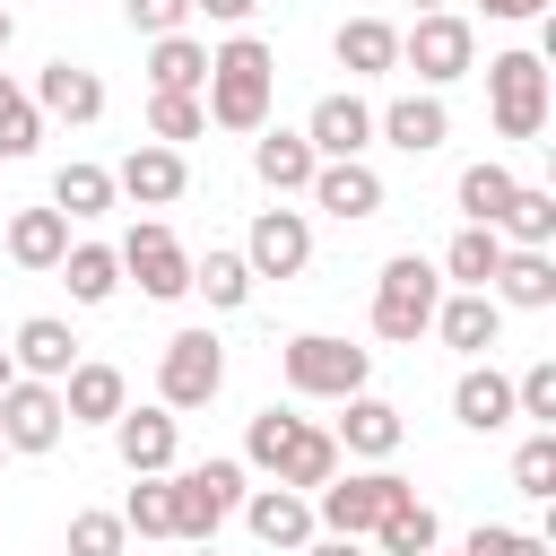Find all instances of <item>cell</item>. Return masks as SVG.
<instances>
[{"instance_id":"obj_47","label":"cell","mask_w":556,"mask_h":556,"mask_svg":"<svg viewBox=\"0 0 556 556\" xmlns=\"http://www.w3.org/2000/svg\"><path fill=\"white\" fill-rule=\"evenodd\" d=\"M486 17H504V26H521V17H547V0H478Z\"/></svg>"},{"instance_id":"obj_12","label":"cell","mask_w":556,"mask_h":556,"mask_svg":"<svg viewBox=\"0 0 556 556\" xmlns=\"http://www.w3.org/2000/svg\"><path fill=\"white\" fill-rule=\"evenodd\" d=\"M174 443H182V417L174 408H122L113 417V452L130 478H165L174 469Z\"/></svg>"},{"instance_id":"obj_37","label":"cell","mask_w":556,"mask_h":556,"mask_svg":"<svg viewBox=\"0 0 556 556\" xmlns=\"http://www.w3.org/2000/svg\"><path fill=\"white\" fill-rule=\"evenodd\" d=\"M191 287H200L217 313L252 304V269H243V252H208V261H191Z\"/></svg>"},{"instance_id":"obj_32","label":"cell","mask_w":556,"mask_h":556,"mask_svg":"<svg viewBox=\"0 0 556 556\" xmlns=\"http://www.w3.org/2000/svg\"><path fill=\"white\" fill-rule=\"evenodd\" d=\"M61 287H70V304H104V295L122 287L113 243H70V252H61Z\"/></svg>"},{"instance_id":"obj_20","label":"cell","mask_w":556,"mask_h":556,"mask_svg":"<svg viewBox=\"0 0 556 556\" xmlns=\"http://www.w3.org/2000/svg\"><path fill=\"white\" fill-rule=\"evenodd\" d=\"M374 130H382L400 156H426V148H443V139H452V113H443V96H400V104H382V113H374Z\"/></svg>"},{"instance_id":"obj_42","label":"cell","mask_w":556,"mask_h":556,"mask_svg":"<svg viewBox=\"0 0 556 556\" xmlns=\"http://www.w3.org/2000/svg\"><path fill=\"white\" fill-rule=\"evenodd\" d=\"M513 486H521L530 504H547V495H556V434H530V443L513 452Z\"/></svg>"},{"instance_id":"obj_8","label":"cell","mask_w":556,"mask_h":556,"mask_svg":"<svg viewBox=\"0 0 556 556\" xmlns=\"http://www.w3.org/2000/svg\"><path fill=\"white\" fill-rule=\"evenodd\" d=\"M400 61H408L426 87H452V78H469V70H478V35H469V17H460V9H426V17L400 35Z\"/></svg>"},{"instance_id":"obj_24","label":"cell","mask_w":556,"mask_h":556,"mask_svg":"<svg viewBox=\"0 0 556 556\" xmlns=\"http://www.w3.org/2000/svg\"><path fill=\"white\" fill-rule=\"evenodd\" d=\"M452 417H460L469 434H504V426H513V374L469 365V374L452 382Z\"/></svg>"},{"instance_id":"obj_27","label":"cell","mask_w":556,"mask_h":556,"mask_svg":"<svg viewBox=\"0 0 556 556\" xmlns=\"http://www.w3.org/2000/svg\"><path fill=\"white\" fill-rule=\"evenodd\" d=\"M61 252H70V217L61 208H17L9 217V261L17 269H61Z\"/></svg>"},{"instance_id":"obj_38","label":"cell","mask_w":556,"mask_h":556,"mask_svg":"<svg viewBox=\"0 0 556 556\" xmlns=\"http://www.w3.org/2000/svg\"><path fill=\"white\" fill-rule=\"evenodd\" d=\"M122 530H139V539H174V486H165V478H139V486L122 495Z\"/></svg>"},{"instance_id":"obj_41","label":"cell","mask_w":556,"mask_h":556,"mask_svg":"<svg viewBox=\"0 0 556 556\" xmlns=\"http://www.w3.org/2000/svg\"><path fill=\"white\" fill-rule=\"evenodd\" d=\"M148 130H156V148H174V139H200L208 113H200V96H148Z\"/></svg>"},{"instance_id":"obj_45","label":"cell","mask_w":556,"mask_h":556,"mask_svg":"<svg viewBox=\"0 0 556 556\" xmlns=\"http://www.w3.org/2000/svg\"><path fill=\"white\" fill-rule=\"evenodd\" d=\"M182 17H191V0H130V26L156 43V35H182Z\"/></svg>"},{"instance_id":"obj_5","label":"cell","mask_w":556,"mask_h":556,"mask_svg":"<svg viewBox=\"0 0 556 556\" xmlns=\"http://www.w3.org/2000/svg\"><path fill=\"white\" fill-rule=\"evenodd\" d=\"M417 486L400 478V469H348V478H330V486H313V521L330 530V539H374V521L391 513V504H408Z\"/></svg>"},{"instance_id":"obj_29","label":"cell","mask_w":556,"mask_h":556,"mask_svg":"<svg viewBox=\"0 0 556 556\" xmlns=\"http://www.w3.org/2000/svg\"><path fill=\"white\" fill-rule=\"evenodd\" d=\"M278 486H295V495H313V486H330L339 478V443L321 434V426H295V443L278 452V469H269Z\"/></svg>"},{"instance_id":"obj_28","label":"cell","mask_w":556,"mask_h":556,"mask_svg":"<svg viewBox=\"0 0 556 556\" xmlns=\"http://www.w3.org/2000/svg\"><path fill=\"white\" fill-rule=\"evenodd\" d=\"M313 165H321V156L304 148V130H261V139H252V174H261L269 191H304Z\"/></svg>"},{"instance_id":"obj_22","label":"cell","mask_w":556,"mask_h":556,"mask_svg":"<svg viewBox=\"0 0 556 556\" xmlns=\"http://www.w3.org/2000/svg\"><path fill=\"white\" fill-rule=\"evenodd\" d=\"M434 330H443V348H460V356H486V348L504 339V304L460 287V295H443V304H434Z\"/></svg>"},{"instance_id":"obj_44","label":"cell","mask_w":556,"mask_h":556,"mask_svg":"<svg viewBox=\"0 0 556 556\" xmlns=\"http://www.w3.org/2000/svg\"><path fill=\"white\" fill-rule=\"evenodd\" d=\"M460 556H547V539H539V530H486V521H478Z\"/></svg>"},{"instance_id":"obj_33","label":"cell","mask_w":556,"mask_h":556,"mask_svg":"<svg viewBox=\"0 0 556 556\" xmlns=\"http://www.w3.org/2000/svg\"><path fill=\"white\" fill-rule=\"evenodd\" d=\"M495 261H504V235H495V226H460V235H452V252H443V278H460L469 295H486Z\"/></svg>"},{"instance_id":"obj_19","label":"cell","mask_w":556,"mask_h":556,"mask_svg":"<svg viewBox=\"0 0 556 556\" xmlns=\"http://www.w3.org/2000/svg\"><path fill=\"white\" fill-rule=\"evenodd\" d=\"M348 417H339V452H365V460H391L400 443H408V426H400V408L391 400H374V391H356V400H339Z\"/></svg>"},{"instance_id":"obj_39","label":"cell","mask_w":556,"mask_h":556,"mask_svg":"<svg viewBox=\"0 0 556 556\" xmlns=\"http://www.w3.org/2000/svg\"><path fill=\"white\" fill-rule=\"evenodd\" d=\"M513 417H530L539 434L556 426V356H539V365H521V382H513Z\"/></svg>"},{"instance_id":"obj_1","label":"cell","mask_w":556,"mask_h":556,"mask_svg":"<svg viewBox=\"0 0 556 556\" xmlns=\"http://www.w3.org/2000/svg\"><path fill=\"white\" fill-rule=\"evenodd\" d=\"M269 87H278V61L261 35H226L208 52V122L217 130H269Z\"/></svg>"},{"instance_id":"obj_49","label":"cell","mask_w":556,"mask_h":556,"mask_svg":"<svg viewBox=\"0 0 556 556\" xmlns=\"http://www.w3.org/2000/svg\"><path fill=\"white\" fill-rule=\"evenodd\" d=\"M9 382H17V365H9V348H0V391H9Z\"/></svg>"},{"instance_id":"obj_36","label":"cell","mask_w":556,"mask_h":556,"mask_svg":"<svg viewBox=\"0 0 556 556\" xmlns=\"http://www.w3.org/2000/svg\"><path fill=\"white\" fill-rule=\"evenodd\" d=\"M513 191H521V182H513L504 165H469V174H460V217H469V226H495V217L513 208Z\"/></svg>"},{"instance_id":"obj_31","label":"cell","mask_w":556,"mask_h":556,"mask_svg":"<svg viewBox=\"0 0 556 556\" xmlns=\"http://www.w3.org/2000/svg\"><path fill=\"white\" fill-rule=\"evenodd\" d=\"M495 235H504L513 252H547V235H556V191L521 182V191H513V208L495 217Z\"/></svg>"},{"instance_id":"obj_4","label":"cell","mask_w":556,"mask_h":556,"mask_svg":"<svg viewBox=\"0 0 556 556\" xmlns=\"http://www.w3.org/2000/svg\"><path fill=\"white\" fill-rule=\"evenodd\" d=\"M278 365H287V382H295L304 400H356L365 374H374V356H365L356 339H330V330H295V339L278 348Z\"/></svg>"},{"instance_id":"obj_52","label":"cell","mask_w":556,"mask_h":556,"mask_svg":"<svg viewBox=\"0 0 556 556\" xmlns=\"http://www.w3.org/2000/svg\"><path fill=\"white\" fill-rule=\"evenodd\" d=\"M426 9H443V0H417V17H426Z\"/></svg>"},{"instance_id":"obj_15","label":"cell","mask_w":556,"mask_h":556,"mask_svg":"<svg viewBox=\"0 0 556 556\" xmlns=\"http://www.w3.org/2000/svg\"><path fill=\"white\" fill-rule=\"evenodd\" d=\"M313 208H330L339 226H356V217H374L382 208V174L365 165V156H339V165H313Z\"/></svg>"},{"instance_id":"obj_11","label":"cell","mask_w":556,"mask_h":556,"mask_svg":"<svg viewBox=\"0 0 556 556\" xmlns=\"http://www.w3.org/2000/svg\"><path fill=\"white\" fill-rule=\"evenodd\" d=\"M304 261H313L304 208H261V217H252V243H243V269H252V278H295Z\"/></svg>"},{"instance_id":"obj_9","label":"cell","mask_w":556,"mask_h":556,"mask_svg":"<svg viewBox=\"0 0 556 556\" xmlns=\"http://www.w3.org/2000/svg\"><path fill=\"white\" fill-rule=\"evenodd\" d=\"M130 278H139V295H156V304H174V295H191V252L174 243V226H130L122 235V252H113Z\"/></svg>"},{"instance_id":"obj_10","label":"cell","mask_w":556,"mask_h":556,"mask_svg":"<svg viewBox=\"0 0 556 556\" xmlns=\"http://www.w3.org/2000/svg\"><path fill=\"white\" fill-rule=\"evenodd\" d=\"M61 426H70V417H61V391H52V382H26V374H17V382L0 391V443H9V452H52Z\"/></svg>"},{"instance_id":"obj_46","label":"cell","mask_w":556,"mask_h":556,"mask_svg":"<svg viewBox=\"0 0 556 556\" xmlns=\"http://www.w3.org/2000/svg\"><path fill=\"white\" fill-rule=\"evenodd\" d=\"M191 9H200V17H217V26H243L261 0H191Z\"/></svg>"},{"instance_id":"obj_2","label":"cell","mask_w":556,"mask_h":556,"mask_svg":"<svg viewBox=\"0 0 556 556\" xmlns=\"http://www.w3.org/2000/svg\"><path fill=\"white\" fill-rule=\"evenodd\" d=\"M434 304H443V269H434V261H417V252L382 261V278H374V330H382L391 348L426 339V330H434Z\"/></svg>"},{"instance_id":"obj_23","label":"cell","mask_w":556,"mask_h":556,"mask_svg":"<svg viewBox=\"0 0 556 556\" xmlns=\"http://www.w3.org/2000/svg\"><path fill=\"white\" fill-rule=\"evenodd\" d=\"M9 365H17L26 382H61V374L78 365V339H70V321H52V313L17 321V348H9Z\"/></svg>"},{"instance_id":"obj_21","label":"cell","mask_w":556,"mask_h":556,"mask_svg":"<svg viewBox=\"0 0 556 556\" xmlns=\"http://www.w3.org/2000/svg\"><path fill=\"white\" fill-rule=\"evenodd\" d=\"M486 295H495V304H513V313H547V304H556V261H547V252H513V243H504V261H495V278H486Z\"/></svg>"},{"instance_id":"obj_7","label":"cell","mask_w":556,"mask_h":556,"mask_svg":"<svg viewBox=\"0 0 556 556\" xmlns=\"http://www.w3.org/2000/svg\"><path fill=\"white\" fill-rule=\"evenodd\" d=\"M486 104L504 139H539L547 130V61L539 52H495L486 61Z\"/></svg>"},{"instance_id":"obj_53","label":"cell","mask_w":556,"mask_h":556,"mask_svg":"<svg viewBox=\"0 0 556 556\" xmlns=\"http://www.w3.org/2000/svg\"><path fill=\"white\" fill-rule=\"evenodd\" d=\"M0 460H9V443H0Z\"/></svg>"},{"instance_id":"obj_51","label":"cell","mask_w":556,"mask_h":556,"mask_svg":"<svg viewBox=\"0 0 556 556\" xmlns=\"http://www.w3.org/2000/svg\"><path fill=\"white\" fill-rule=\"evenodd\" d=\"M191 556H217V539H208V547H191Z\"/></svg>"},{"instance_id":"obj_35","label":"cell","mask_w":556,"mask_h":556,"mask_svg":"<svg viewBox=\"0 0 556 556\" xmlns=\"http://www.w3.org/2000/svg\"><path fill=\"white\" fill-rule=\"evenodd\" d=\"M43 148V113H35V96L0 70V156H35Z\"/></svg>"},{"instance_id":"obj_30","label":"cell","mask_w":556,"mask_h":556,"mask_svg":"<svg viewBox=\"0 0 556 556\" xmlns=\"http://www.w3.org/2000/svg\"><path fill=\"white\" fill-rule=\"evenodd\" d=\"M434 539H443V521H434L426 495H408V504H391V513L374 521V547H382V556H434Z\"/></svg>"},{"instance_id":"obj_14","label":"cell","mask_w":556,"mask_h":556,"mask_svg":"<svg viewBox=\"0 0 556 556\" xmlns=\"http://www.w3.org/2000/svg\"><path fill=\"white\" fill-rule=\"evenodd\" d=\"M182 182H191V165H182V148H130L122 165H113V191L122 200H139V208H174L182 200Z\"/></svg>"},{"instance_id":"obj_50","label":"cell","mask_w":556,"mask_h":556,"mask_svg":"<svg viewBox=\"0 0 556 556\" xmlns=\"http://www.w3.org/2000/svg\"><path fill=\"white\" fill-rule=\"evenodd\" d=\"M9 35H17V17H9V9H0V52H9Z\"/></svg>"},{"instance_id":"obj_6","label":"cell","mask_w":556,"mask_h":556,"mask_svg":"<svg viewBox=\"0 0 556 556\" xmlns=\"http://www.w3.org/2000/svg\"><path fill=\"white\" fill-rule=\"evenodd\" d=\"M226 382V339L217 330H174L156 356V408H208Z\"/></svg>"},{"instance_id":"obj_18","label":"cell","mask_w":556,"mask_h":556,"mask_svg":"<svg viewBox=\"0 0 556 556\" xmlns=\"http://www.w3.org/2000/svg\"><path fill=\"white\" fill-rule=\"evenodd\" d=\"M35 113H52V122H96V113H104V78L78 70V61H43V70H35Z\"/></svg>"},{"instance_id":"obj_48","label":"cell","mask_w":556,"mask_h":556,"mask_svg":"<svg viewBox=\"0 0 556 556\" xmlns=\"http://www.w3.org/2000/svg\"><path fill=\"white\" fill-rule=\"evenodd\" d=\"M295 556H365V547H356V539H304Z\"/></svg>"},{"instance_id":"obj_25","label":"cell","mask_w":556,"mask_h":556,"mask_svg":"<svg viewBox=\"0 0 556 556\" xmlns=\"http://www.w3.org/2000/svg\"><path fill=\"white\" fill-rule=\"evenodd\" d=\"M330 52H339L348 78H382V70H400V26H382V17H348V26L330 35Z\"/></svg>"},{"instance_id":"obj_17","label":"cell","mask_w":556,"mask_h":556,"mask_svg":"<svg viewBox=\"0 0 556 556\" xmlns=\"http://www.w3.org/2000/svg\"><path fill=\"white\" fill-rule=\"evenodd\" d=\"M243 521H252L261 547H287V556H295V547L313 539V495H295V486H252V495H243Z\"/></svg>"},{"instance_id":"obj_13","label":"cell","mask_w":556,"mask_h":556,"mask_svg":"<svg viewBox=\"0 0 556 556\" xmlns=\"http://www.w3.org/2000/svg\"><path fill=\"white\" fill-rule=\"evenodd\" d=\"M365 139H374V104L365 96H321L313 104V122H304V148L321 156V165H339V156H365Z\"/></svg>"},{"instance_id":"obj_26","label":"cell","mask_w":556,"mask_h":556,"mask_svg":"<svg viewBox=\"0 0 556 556\" xmlns=\"http://www.w3.org/2000/svg\"><path fill=\"white\" fill-rule=\"evenodd\" d=\"M200 87H208V43L156 35L148 43V96H200Z\"/></svg>"},{"instance_id":"obj_43","label":"cell","mask_w":556,"mask_h":556,"mask_svg":"<svg viewBox=\"0 0 556 556\" xmlns=\"http://www.w3.org/2000/svg\"><path fill=\"white\" fill-rule=\"evenodd\" d=\"M122 547H130L122 513H78L70 521V556H122Z\"/></svg>"},{"instance_id":"obj_40","label":"cell","mask_w":556,"mask_h":556,"mask_svg":"<svg viewBox=\"0 0 556 556\" xmlns=\"http://www.w3.org/2000/svg\"><path fill=\"white\" fill-rule=\"evenodd\" d=\"M295 426H304L295 408H261V417L243 426V460H252V469H278V452L295 443Z\"/></svg>"},{"instance_id":"obj_16","label":"cell","mask_w":556,"mask_h":556,"mask_svg":"<svg viewBox=\"0 0 556 556\" xmlns=\"http://www.w3.org/2000/svg\"><path fill=\"white\" fill-rule=\"evenodd\" d=\"M52 391H61V417H70V426H113V417L130 408V382H122V365H70Z\"/></svg>"},{"instance_id":"obj_34","label":"cell","mask_w":556,"mask_h":556,"mask_svg":"<svg viewBox=\"0 0 556 556\" xmlns=\"http://www.w3.org/2000/svg\"><path fill=\"white\" fill-rule=\"evenodd\" d=\"M52 208H61V217H104V208H113V174L87 165V156L61 165V174H52Z\"/></svg>"},{"instance_id":"obj_3","label":"cell","mask_w":556,"mask_h":556,"mask_svg":"<svg viewBox=\"0 0 556 556\" xmlns=\"http://www.w3.org/2000/svg\"><path fill=\"white\" fill-rule=\"evenodd\" d=\"M165 486H174V539H191V547H208L217 539V521L226 513H243V460H191V469H165Z\"/></svg>"}]
</instances>
